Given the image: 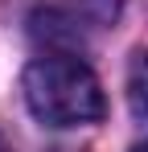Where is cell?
I'll list each match as a JSON object with an SVG mask.
<instances>
[{"label":"cell","mask_w":148,"mask_h":152,"mask_svg":"<svg viewBox=\"0 0 148 152\" xmlns=\"http://www.w3.org/2000/svg\"><path fill=\"white\" fill-rule=\"evenodd\" d=\"M132 152H148V140H144V144H136V148H132Z\"/></svg>","instance_id":"3957f363"},{"label":"cell","mask_w":148,"mask_h":152,"mask_svg":"<svg viewBox=\"0 0 148 152\" xmlns=\"http://www.w3.org/2000/svg\"><path fill=\"white\" fill-rule=\"evenodd\" d=\"M21 91H25L33 119L45 127H82V124L103 119V111H107V99H103L95 70L70 53L37 58L25 70Z\"/></svg>","instance_id":"6da1fadb"},{"label":"cell","mask_w":148,"mask_h":152,"mask_svg":"<svg viewBox=\"0 0 148 152\" xmlns=\"http://www.w3.org/2000/svg\"><path fill=\"white\" fill-rule=\"evenodd\" d=\"M127 107L148 119V50H136L127 62Z\"/></svg>","instance_id":"7a4b0ae2"},{"label":"cell","mask_w":148,"mask_h":152,"mask_svg":"<svg viewBox=\"0 0 148 152\" xmlns=\"http://www.w3.org/2000/svg\"><path fill=\"white\" fill-rule=\"evenodd\" d=\"M0 152H8V144H4V140H0Z\"/></svg>","instance_id":"277c9868"}]
</instances>
